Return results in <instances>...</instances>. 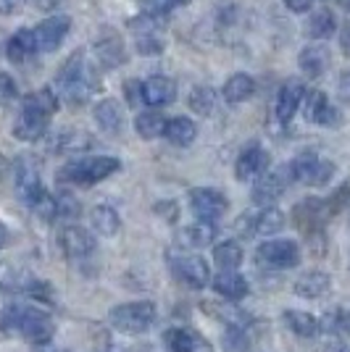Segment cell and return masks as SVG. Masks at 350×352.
<instances>
[{
	"label": "cell",
	"mask_w": 350,
	"mask_h": 352,
	"mask_svg": "<svg viewBox=\"0 0 350 352\" xmlns=\"http://www.w3.org/2000/svg\"><path fill=\"white\" fill-rule=\"evenodd\" d=\"M303 111H306V118L311 124H319V126H337L342 116L337 111L332 100L327 98V92L321 89H311L306 92V100H303Z\"/></svg>",
	"instance_id": "obj_12"
},
{
	"label": "cell",
	"mask_w": 350,
	"mask_h": 352,
	"mask_svg": "<svg viewBox=\"0 0 350 352\" xmlns=\"http://www.w3.org/2000/svg\"><path fill=\"white\" fill-rule=\"evenodd\" d=\"M337 30V21H335V14L329 11V8H319V11H313V16L308 19V37L311 40H329Z\"/></svg>",
	"instance_id": "obj_31"
},
{
	"label": "cell",
	"mask_w": 350,
	"mask_h": 352,
	"mask_svg": "<svg viewBox=\"0 0 350 352\" xmlns=\"http://www.w3.org/2000/svg\"><path fill=\"white\" fill-rule=\"evenodd\" d=\"M24 3H27V0H0V14H3V16L16 14V11H19Z\"/></svg>",
	"instance_id": "obj_46"
},
{
	"label": "cell",
	"mask_w": 350,
	"mask_h": 352,
	"mask_svg": "<svg viewBox=\"0 0 350 352\" xmlns=\"http://www.w3.org/2000/svg\"><path fill=\"white\" fill-rule=\"evenodd\" d=\"M88 145L90 140L82 132H66L61 134L59 140V150H63V153H76V150H85Z\"/></svg>",
	"instance_id": "obj_39"
},
{
	"label": "cell",
	"mask_w": 350,
	"mask_h": 352,
	"mask_svg": "<svg viewBox=\"0 0 350 352\" xmlns=\"http://www.w3.org/2000/svg\"><path fill=\"white\" fill-rule=\"evenodd\" d=\"M190 208L198 219L216 223V221L227 213L229 200L224 197V192L214 190V187H195V190L190 192Z\"/></svg>",
	"instance_id": "obj_8"
},
{
	"label": "cell",
	"mask_w": 350,
	"mask_h": 352,
	"mask_svg": "<svg viewBox=\"0 0 350 352\" xmlns=\"http://www.w3.org/2000/svg\"><path fill=\"white\" fill-rule=\"evenodd\" d=\"M256 261L266 268H292L300 263V248L295 239H266L256 250Z\"/></svg>",
	"instance_id": "obj_6"
},
{
	"label": "cell",
	"mask_w": 350,
	"mask_h": 352,
	"mask_svg": "<svg viewBox=\"0 0 350 352\" xmlns=\"http://www.w3.org/2000/svg\"><path fill=\"white\" fill-rule=\"evenodd\" d=\"M163 137L176 147H187L195 142L198 137V124L187 116H176L166 121V129H163Z\"/></svg>",
	"instance_id": "obj_25"
},
{
	"label": "cell",
	"mask_w": 350,
	"mask_h": 352,
	"mask_svg": "<svg viewBox=\"0 0 350 352\" xmlns=\"http://www.w3.org/2000/svg\"><path fill=\"white\" fill-rule=\"evenodd\" d=\"M187 103H190L192 113H198V116H211L214 108H216V89L208 87V85H198V87H192Z\"/></svg>",
	"instance_id": "obj_32"
},
{
	"label": "cell",
	"mask_w": 350,
	"mask_h": 352,
	"mask_svg": "<svg viewBox=\"0 0 350 352\" xmlns=\"http://www.w3.org/2000/svg\"><path fill=\"white\" fill-rule=\"evenodd\" d=\"M176 98V85L174 79L169 76H150L143 82V103L153 105V108H161V105L174 103Z\"/></svg>",
	"instance_id": "obj_20"
},
{
	"label": "cell",
	"mask_w": 350,
	"mask_h": 352,
	"mask_svg": "<svg viewBox=\"0 0 350 352\" xmlns=\"http://www.w3.org/2000/svg\"><path fill=\"white\" fill-rule=\"evenodd\" d=\"M56 203H59L61 219H76L79 216V203L74 200V195H69V192H59L56 195Z\"/></svg>",
	"instance_id": "obj_40"
},
{
	"label": "cell",
	"mask_w": 350,
	"mask_h": 352,
	"mask_svg": "<svg viewBox=\"0 0 350 352\" xmlns=\"http://www.w3.org/2000/svg\"><path fill=\"white\" fill-rule=\"evenodd\" d=\"M108 323L124 331V334H145L147 329L156 323V305L147 300H137V302H124L108 313Z\"/></svg>",
	"instance_id": "obj_4"
},
{
	"label": "cell",
	"mask_w": 350,
	"mask_h": 352,
	"mask_svg": "<svg viewBox=\"0 0 350 352\" xmlns=\"http://www.w3.org/2000/svg\"><path fill=\"white\" fill-rule=\"evenodd\" d=\"M72 30V19L69 16H50V19H45L40 21V27L34 32V43H37V50L40 53H53V50H59L61 43L66 40V34Z\"/></svg>",
	"instance_id": "obj_10"
},
{
	"label": "cell",
	"mask_w": 350,
	"mask_h": 352,
	"mask_svg": "<svg viewBox=\"0 0 350 352\" xmlns=\"http://www.w3.org/2000/svg\"><path fill=\"white\" fill-rule=\"evenodd\" d=\"M3 326H8L11 331H16L19 337H24L32 344H43L53 339V321L45 316L43 310L30 308V305H14L11 310H6L3 316Z\"/></svg>",
	"instance_id": "obj_3"
},
{
	"label": "cell",
	"mask_w": 350,
	"mask_h": 352,
	"mask_svg": "<svg viewBox=\"0 0 350 352\" xmlns=\"http://www.w3.org/2000/svg\"><path fill=\"white\" fill-rule=\"evenodd\" d=\"M287 184H290L287 166H285V168H279V171H266V174H261L256 182H253V203H256V206H261V208L274 206L279 197L285 195Z\"/></svg>",
	"instance_id": "obj_9"
},
{
	"label": "cell",
	"mask_w": 350,
	"mask_h": 352,
	"mask_svg": "<svg viewBox=\"0 0 350 352\" xmlns=\"http://www.w3.org/2000/svg\"><path fill=\"white\" fill-rule=\"evenodd\" d=\"M342 3H345V8H348V11H350V0H342Z\"/></svg>",
	"instance_id": "obj_51"
},
{
	"label": "cell",
	"mask_w": 350,
	"mask_h": 352,
	"mask_svg": "<svg viewBox=\"0 0 350 352\" xmlns=\"http://www.w3.org/2000/svg\"><path fill=\"white\" fill-rule=\"evenodd\" d=\"M48 121H50V118L34 116V113L21 111V116L16 118V124H14V137L21 140V142H37V140L48 132Z\"/></svg>",
	"instance_id": "obj_27"
},
{
	"label": "cell",
	"mask_w": 350,
	"mask_h": 352,
	"mask_svg": "<svg viewBox=\"0 0 350 352\" xmlns=\"http://www.w3.org/2000/svg\"><path fill=\"white\" fill-rule=\"evenodd\" d=\"M8 239H11V234H8V229H6V223H0V250L8 245Z\"/></svg>",
	"instance_id": "obj_49"
},
{
	"label": "cell",
	"mask_w": 350,
	"mask_h": 352,
	"mask_svg": "<svg viewBox=\"0 0 350 352\" xmlns=\"http://www.w3.org/2000/svg\"><path fill=\"white\" fill-rule=\"evenodd\" d=\"M329 289H332V276L327 271H306L295 281V294H300L306 300H319Z\"/></svg>",
	"instance_id": "obj_23"
},
{
	"label": "cell",
	"mask_w": 350,
	"mask_h": 352,
	"mask_svg": "<svg viewBox=\"0 0 350 352\" xmlns=\"http://www.w3.org/2000/svg\"><path fill=\"white\" fill-rule=\"evenodd\" d=\"M95 53H98V60H101L105 69H116L124 63L127 53H124V43L114 30H101L98 40H95Z\"/></svg>",
	"instance_id": "obj_17"
},
{
	"label": "cell",
	"mask_w": 350,
	"mask_h": 352,
	"mask_svg": "<svg viewBox=\"0 0 350 352\" xmlns=\"http://www.w3.org/2000/svg\"><path fill=\"white\" fill-rule=\"evenodd\" d=\"M185 3H190V0H143L145 11H153V14H169L172 8L185 6Z\"/></svg>",
	"instance_id": "obj_41"
},
{
	"label": "cell",
	"mask_w": 350,
	"mask_h": 352,
	"mask_svg": "<svg viewBox=\"0 0 350 352\" xmlns=\"http://www.w3.org/2000/svg\"><path fill=\"white\" fill-rule=\"evenodd\" d=\"M56 85H59L61 100H66L69 105H82L95 92L98 76L90 69V63L82 50H76V53H72L66 58V63L56 74Z\"/></svg>",
	"instance_id": "obj_1"
},
{
	"label": "cell",
	"mask_w": 350,
	"mask_h": 352,
	"mask_svg": "<svg viewBox=\"0 0 350 352\" xmlns=\"http://www.w3.org/2000/svg\"><path fill=\"white\" fill-rule=\"evenodd\" d=\"M214 236H216V226L211 223V221H195L190 226H185L179 234H176V242L182 245V248H205V245H211L214 242Z\"/></svg>",
	"instance_id": "obj_24"
},
{
	"label": "cell",
	"mask_w": 350,
	"mask_h": 352,
	"mask_svg": "<svg viewBox=\"0 0 350 352\" xmlns=\"http://www.w3.org/2000/svg\"><path fill=\"white\" fill-rule=\"evenodd\" d=\"M32 352H63V350L53 347L50 342H43V344H34V350H32Z\"/></svg>",
	"instance_id": "obj_48"
},
{
	"label": "cell",
	"mask_w": 350,
	"mask_h": 352,
	"mask_svg": "<svg viewBox=\"0 0 350 352\" xmlns=\"http://www.w3.org/2000/svg\"><path fill=\"white\" fill-rule=\"evenodd\" d=\"M266 171H269V153L261 145H248L234 163V176L240 182H256Z\"/></svg>",
	"instance_id": "obj_14"
},
{
	"label": "cell",
	"mask_w": 350,
	"mask_h": 352,
	"mask_svg": "<svg viewBox=\"0 0 350 352\" xmlns=\"http://www.w3.org/2000/svg\"><path fill=\"white\" fill-rule=\"evenodd\" d=\"M16 192H19V197H21L27 206H32V203L45 192L43 179H40V168H37L34 161H30V158H24V161L16 166Z\"/></svg>",
	"instance_id": "obj_16"
},
{
	"label": "cell",
	"mask_w": 350,
	"mask_h": 352,
	"mask_svg": "<svg viewBox=\"0 0 350 352\" xmlns=\"http://www.w3.org/2000/svg\"><path fill=\"white\" fill-rule=\"evenodd\" d=\"M127 100L132 105L143 103V82H127Z\"/></svg>",
	"instance_id": "obj_43"
},
{
	"label": "cell",
	"mask_w": 350,
	"mask_h": 352,
	"mask_svg": "<svg viewBox=\"0 0 350 352\" xmlns=\"http://www.w3.org/2000/svg\"><path fill=\"white\" fill-rule=\"evenodd\" d=\"M119 168H121V163L114 155H88V158H76V161L66 163L59 171V182L61 184L90 187V184H98L103 179L114 176Z\"/></svg>",
	"instance_id": "obj_2"
},
{
	"label": "cell",
	"mask_w": 350,
	"mask_h": 352,
	"mask_svg": "<svg viewBox=\"0 0 350 352\" xmlns=\"http://www.w3.org/2000/svg\"><path fill=\"white\" fill-rule=\"evenodd\" d=\"M59 105H61L59 95H56L50 87H43V89H34V92H30V95L21 100V111L34 113V116L50 118L56 111H59Z\"/></svg>",
	"instance_id": "obj_22"
},
{
	"label": "cell",
	"mask_w": 350,
	"mask_h": 352,
	"mask_svg": "<svg viewBox=\"0 0 350 352\" xmlns=\"http://www.w3.org/2000/svg\"><path fill=\"white\" fill-rule=\"evenodd\" d=\"M30 208H32V213H34L37 219L48 221V223H50L53 219H59V203H56V195H50L48 190H45Z\"/></svg>",
	"instance_id": "obj_35"
},
{
	"label": "cell",
	"mask_w": 350,
	"mask_h": 352,
	"mask_svg": "<svg viewBox=\"0 0 350 352\" xmlns=\"http://www.w3.org/2000/svg\"><path fill=\"white\" fill-rule=\"evenodd\" d=\"M340 47H342L345 56H350V24L342 30V34H340Z\"/></svg>",
	"instance_id": "obj_47"
},
{
	"label": "cell",
	"mask_w": 350,
	"mask_h": 352,
	"mask_svg": "<svg viewBox=\"0 0 350 352\" xmlns=\"http://www.w3.org/2000/svg\"><path fill=\"white\" fill-rule=\"evenodd\" d=\"M37 6H43V8H48V6H56V0H43V3H37Z\"/></svg>",
	"instance_id": "obj_50"
},
{
	"label": "cell",
	"mask_w": 350,
	"mask_h": 352,
	"mask_svg": "<svg viewBox=\"0 0 350 352\" xmlns=\"http://www.w3.org/2000/svg\"><path fill=\"white\" fill-rule=\"evenodd\" d=\"M337 89H340V98H342L345 103H350V72L340 74V85H337Z\"/></svg>",
	"instance_id": "obj_45"
},
{
	"label": "cell",
	"mask_w": 350,
	"mask_h": 352,
	"mask_svg": "<svg viewBox=\"0 0 350 352\" xmlns=\"http://www.w3.org/2000/svg\"><path fill=\"white\" fill-rule=\"evenodd\" d=\"M166 342H169L172 352H192V350H195L192 337L185 331V329H172V331L166 334Z\"/></svg>",
	"instance_id": "obj_37"
},
{
	"label": "cell",
	"mask_w": 350,
	"mask_h": 352,
	"mask_svg": "<svg viewBox=\"0 0 350 352\" xmlns=\"http://www.w3.org/2000/svg\"><path fill=\"white\" fill-rule=\"evenodd\" d=\"M137 40V50L143 53V56H156L161 53L166 43H163V34H140V37H134Z\"/></svg>",
	"instance_id": "obj_38"
},
{
	"label": "cell",
	"mask_w": 350,
	"mask_h": 352,
	"mask_svg": "<svg viewBox=\"0 0 350 352\" xmlns=\"http://www.w3.org/2000/svg\"><path fill=\"white\" fill-rule=\"evenodd\" d=\"M16 95H19V87H16L14 76L0 74V100H14Z\"/></svg>",
	"instance_id": "obj_42"
},
{
	"label": "cell",
	"mask_w": 350,
	"mask_h": 352,
	"mask_svg": "<svg viewBox=\"0 0 350 352\" xmlns=\"http://www.w3.org/2000/svg\"><path fill=\"white\" fill-rule=\"evenodd\" d=\"M237 229L243 234H253V236H271L285 229V213L274 206L261 208L258 213H243L237 219Z\"/></svg>",
	"instance_id": "obj_7"
},
{
	"label": "cell",
	"mask_w": 350,
	"mask_h": 352,
	"mask_svg": "<svg viewBox=\"0 0 350 352\" xmlns=\"http://www.w3.org/2000/svg\"><path fill=\"white\" fill-rule=\"evenodd\" d=\"M287 174H290V182L321 187L335 176V163L324 161L316 153H300L295 161L287 163Z\"/></svg>",
	"instance_id": "obj_5"
},
{
	"label": "cell",
	"mask_w": 350,
	"mask_h": 352,
	"mask_svg": "<svg viewBox=\"0 0 350 352\" xmlns=\"http://www.w3.org/2000/svg\"><path fill=\"white\" fill-rule=\"evenodd\" d=\"M243 258H245V252L232 239H227V242H221V245L214 248V261H216L219 268H237V265L243 263Z\"/></svg>",
	"instance_id": "obj_34"
},
{
	"label": "cell",
	"mask_w": 350,
	"mask_h": 352,
	"mask_svg": "<svg viewBox=\"0 0 350 352\" xmlns=\"http://www.w3.org/2000/svg\"><path fill=\"white\" fill-rule=\"evenodd\" d=\"M90 223H92V229L101 236H114L119 232V226H121L119 213L111 206L92 208V210H90Z\"/></svg>",
	"instance_id": "obj_30"
},
{
	"label": "cell",
	"mask_w": 350,
	"mask_h": 352,
	"mask_svg": "<svg viewBox=\"0 0 350 352\" xmlns=\"http://www.w3.org/2000/svg\"><path fill=\"white\" fill-rule=\"evenodd\" d=\"M253 92H256V82H253V76H248V74H232L224 82V100L229 105L245 103Z\"/></svg>",
	"instance_id": "obj_29"
},
{
	"label": "cell",
	"mask_w": 350,
	"mask_h": 352,
	"mask_svg": "<svg viewBox=\"0 0 350 352\" xmlns=\"http://www.w3.org/2000/svg\"><path fill=\"white\" fill-rule=\"evenodd\" d=\"M324 329L332 331V334H340V337H350V310L337 308V310H332V313H327Z\"/></svg>",
	"instance_id": "obj_36"
},
{
	"label": "cell",
	"mask_w": 350,
	"mask_h": 352,
	"mask_svg": "<svg viewBox=\"0 0 350 352\" xmlns=\"http://www.w3.org/2000/svg\"><path fill=\"white\" fill-rule=\"evenodd\" d=\"M59 248L63 250L66 258L79 261V258H88L90 252L95 250V236L90 234L88 229H82V226H66V229H61L59 234Z\"/></svg>",
	"instance_id": "obj_15"
},
{
	"label": "cell",
	"mask_w": 350,
	"mask_h": 352,
	"mask_svg": "<svg viewBox=\"0 0 350 352\" xmlns=\"http://www.w3.org/2000/svg\"><path fill=\"white\" fill-rule=\"evenodd\" d=\"M134 129L143 140H156L166 129V118L161 116L158 111H145L134 118Z\"/></svg>",
	"instance_id": "obj_33"
},
{
	"label": "cell",
	"mask_w": 350,
	"mask_h": 352,
	"mask_svg": "<svg viewBox=\"0 0 350 352\" xmlns=\"http://www.w3.org/2000/svg\"><path fill=\"white\" fill-rule=\"evenodd\" d=\"M313 3L316 0H285V6L290 8L292 14H308L313 8Z\"/></svg>",
	"instance_id": "obj_44"
},
{
	"label": "cell",
	"mask_w": 350,
	"mask_h": 352,
	"mask_svg": "<svg viewBox=\"0 0 350 352\" xmlns=\"http://www.w3.org/2000/svg\"><path fill=\"white\" fill-rule=\"evenodd\" d=\"M306 100V85L300 79H287L277 92V103H274V113H277L279 124H290L292 116L300 111V105Z\"/></svg>",
	"instance_id": "obj_13"
},
{
	"label": "cell",
	"mask_w": 350,
	"mask_h": 352,
	"mask_svg": "<svg viewBox=\"0 0 350 352\" xmlns=\"http://www.w3.org/2000/svg\"><path fill=\"white\" fill-rule=\"evenodd\" d=\"M211 287L221 294L224 300H243L248 294V279L243 274H237V268H221L219 274L211 279Z\"/></svg>",
	"instance_id": "obj_19"
},
{
	"label": "cell",
	"mask_w": 350,
	"mask_h": 352,
	"mask_svg": "<svg viewBox=\"0 0 350 352\" xmlns=\"http://www.w3.org/2000/svg\"><path fill=\"white\" fill-rule=\"evenodd\" d=\"M285 323H287V329H290L292 334H298V337L303 339L316 337L321 329L319 318L306 313V310H285Z\"/></svg>",
	"instance_id": "obj_28"
},
{
	"label": "cell",
	"mask_w": 350,
	"mask_h": 352,
	"mask_svg": "<svg viewBox=\"0 0 350 352\" xmlns=\"http://www.w3.org/2000/svg\"><path fill=\"white\" fill-rule=\"evenodd\" d=\"M34 53H40V50H37L34 32H32V30L14 32V34L8 37V43H6V56H8V60H11V63H16V66L27 63Z\"/></svg>",
	"instance_id": "obj_21"
},
{
	"label": "cell",
	"mask_w": 350,
	"mask_h": 352,
	"mask_svg": "<svg viewBox=\"0 0 350 352\" xmlns=\"http://www.w3.org/2000/svg\"><path fill=\"white\" fill-rule=\"evenodd\" d=\"M172 268H174L176 279L192 287V289H203L205 284L211 281V268H208L205 258H200V255H179L172 263Z\"/></svg>",
	"instance_id": "obj_11"
},
{
	"label": "cell",
	"mask_w": 350,
	"mask_h": 352,
	"mask_svg": "<svg viewBox=\"0 0 350 352\" xmlns=\"http://www.w3.org/2000/svg\"><path fill=\"white\" fill-rule=\"evenodd\" d=\"M92 116H95L98 126H101L105 134H119V132H121V124H124V111H121V105H119L116 100H111V98L101 100V103L95 105Z\"/></svg>",
	"instance_id": "obj_26"
},
{
	"label": "cell",
	"mask_w": 350,
	"mask_h": 352,
	"mask_svg": "<svg viewBox=\"0 0 350 352\" xmlns=\"http://www.w3.org/2000/svg\"><path fill=\"white\" fill-rule=\"evenodd\" d=\"M329 60H332L329 47H327V45H321V43H313V45H308V47L300 50V56H298V66H300V72L306 74L308 79H319V76H324L327 69H329Z\"/></svg>",
	"instance_id": "obj_18"
}]
</instances>
